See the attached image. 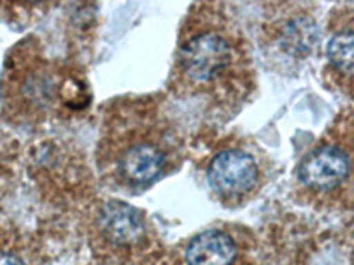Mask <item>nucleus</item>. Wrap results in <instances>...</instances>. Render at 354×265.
<instances>
[{
  "mask_svg": "<svg viewBox=\"0 0 354 265\" xmlns=\"http://www.w3.org/2000/svg\"><path fill=\"white\" fill-rule=\"evenodd\" d=\"M100 228L110 242L117 246L137 244L145 233L142 214L124 202H109L100 213Z\"/></svg>",
  "mask_w": 354,
  "mask_h": 265,
  "instance_id": "423d86ee",
  "label": "nucleus"
},
{
  "mask_svg": "<svg viewBox=\"0 0 354 265\" xmlns=\"http://www.w3.org/2000/svg\"><path fill=\"white\" fill-rule=\"evenodd\" d=\"M170 87L214 108H236L245 103L254 88L252 53L221 8L192 9L179 36Z\"/></svg>",
  "mask_w": 354,
  "mask_h": 265,
  "instance_id": "f257e3e1",
  "label": "nucleus"
},
{
  "mask_svg": "<svg viewBox=\"0 0 354 265\" xmlns=\"http://www.w3.org/2000/svg\"><path fill=\"white\" fill-rule=\"evenodd\" d=\"M207 181L220 198L238 200L257 188L261 168L255 157L246 150L225 149L211 159Z\"/></svg>",
  "mask_w": 354,
  "mask_h": 265,
  "instance_id": "39448f33",
  "label": "nucleus"
},
{
  "mask_svg": "<svg viewBox=\"0 0 354 265\" xmlns=\"http://www.w3.org/2000/svg\"><path fill=\"white\" fill-rule=\"evenodd\" d=\"M353 157L344 145L324 141L306 153L296 168L299 186L312 193H331L349 179Z\"/></svg>",
  "mask_w": 354,
  "mask_h": 265,
  "instance_id": "20e7f679",
  "label": "nucleus"
},
{
  "mask_svg": "<svg viewBox=\"0 0 354 265\" xmlns=\"http://www.w3.org/2000/svg\"><path fill=\"white\" fill-rule=\"evenodd\" d=\"M28 72H20L15 78L17 87H11L12 96L20 101L30 115H43L59 103L71 106L75 94L71 92L73 78L59 77L52 66L44 61H34L27 66Z\"/></svg>",
  "mask_w": 354,
  "mask_h": 265,
  "instance_id": "7ed1b4c3",
  "label": "nucleus"
},
{
  "mask_svg": "<svg viewBox=\"0 0 354 265\" xmlns=\"http://www.w3.org/2000/svg\"><path fill=\"white\" fill-rule=\"evenodd\" d=\"M330 68L344 78H354V27L340 28L331 34L326 44Z\"/></svg>",
  "mask_w": 354,
  "mask_h": 265,
  "instance_id": "6e6552de",
  "label": "nucleus"
},
{
  "mask_svg": "<svg viewBox=\"0 0 354 265\" xmlns=\"http://www.w3.org/2000/svg\"><path fill=\"white\" fill-rule=\"evenodd\" d=\"M236 257V242L221 230H205L198 233L189 241L185 251L186 265H234Z\"/></svg>",
  "mask_w": 354,
  "mask_h": 265,
  "instance_id": "0eeeda50",
  "label": "nucleus"
},
{
  "mask_svg": "<svg viewBox=\"0 0 354 265\" xmlns=\"http://www.w3.org/2000/svg\"><path fill=\"white\" fill-rule=\"evenodd\" d=\"M0 265H24V262L15 255L9 253H0Z\"/></svg>",
  "mask_w": 354,
  "mask_h": 265,
  "instance_id": "1a4fd4ad",
  "label": "nucleus"
},
{
  "mask_svg": "<svg viewBox=\"0 0 354 265\" xmlns=\"http://www.w3.org/2000/svg\"><path fill=\"white\" fill-rule=\"evenodd\" d=\"M181 141L153 99H121L103 119L97 170L121 188H147L181 163Z\"/></svg>",
  "mask_w": 354,
  "mask_h": 265,
  "instance_id": "f03ea898",
  "label": "nucleus"
}]
</instances>
